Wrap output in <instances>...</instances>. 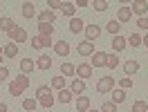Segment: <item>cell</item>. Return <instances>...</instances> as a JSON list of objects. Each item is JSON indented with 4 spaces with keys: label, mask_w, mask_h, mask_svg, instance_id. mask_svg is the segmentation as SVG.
<instances>
[{
    "label": "cell",
    "mask_w": 148,
    "mask_h": 112,
    "mask_svg": "<svg viewBox=\"0 0 148 112\" xmlns=\"http://www.w3.org/2000/svg\"><path fill=\"white\" fill-rule=\"evenodd\" d=\"M43 108H52L56 103V99H54V92H52V87L49 85H38L36 87V96H34Z\"/></svg>",
    "instance_id": "cell-1"
},
{
    "label": "cell",
    "mask_w": 148,
    "mask_h": 112,
    "mask_svg": "<svg viewBox=\"0 0 148 112\" xmlns=\"http://www.w3.org/2000/svg\"><path fill=\"white\" fill-rule=\"evenodd\" d=\"M27 87H29V76L18 72V76L9 83V94L11 96H23V92H25Z\"/></svg>",
    "instance_id": "cell-2"
},
{
    "label": "cell",
    "mask_w": 148,
    "mask_h": 112,
    "mask_svg": "<svg viewBox=\"0 0 148 112\" xmlns=\"http://www.w3.org/2000/svg\"><path fill=\"white\" fill-rule=\"evenodd\" d=\"M114 85H117V81L112 79V76H101L99 81H97V92L99 94H108L114 90Z\"/></svg>",
    "instance_id": "cell-3"
},
{
    "label": "cell",
    "mask_w": 148,
    "mask_h": 112,
    "mask_svg": "<svg viewBox=\"0 0 148 112\" xmlns=\"http://www.w3.org/2000/svg\"><path fill=\"white\" fill-rule=\"evenodd\" d=\"M29 43H32V47H34V49H45V47H54V40H52V38L38 36V34L29 38Z\"/></svg>",
    "instance_id": "cell-4"
},
{
    "label": "cell",
    "mask_w": 148,
    "mask_h": 112,
    "mask_svg": "<svg viewBox=\"0 0 148 112\" xmlns=\"http://www.w3.org/2000/svg\"><path fill=\"white\" fill-rule=\"evenodd\" d=\"M7 36H9V40H11V43H16V45H18V43H25V40H29L27 29H23V27H16L11 34H7Z\"/></svg>",
    "instance_id": "cell-5"
},
{
    "label": "cell",
    "mask_w": 148,
    "mask_h": 112,
    "mask_svg": "<svg viewBox=\"0 0 148 112\" xmlns=\"http://www.w3.org/2000/svg\"><path fill=\"white\" fill-rule=\"evenodd\" d=\"M130 9H132V14H137L139 18H144L146 11H148V2L146 0H132L130 2Z\"/></svg>",
    "instance_id": "cell-6"
},
{
    "label": "cell",
    "mask_w": 148,
    "mask_h": 112,
    "mask_svg": "<svg viewBox=\"0 0 148 112\" xmlns=\"http://www.w3.org/2000/svg\"><path fill=\"white\" fill-rule=\"evenodd\" d=\"M76 79H81V81L92 79V65L90 63H79L76 65Z\"/></svg>",
    "instance_id": "cell-7"
},
{
    "label": "cell",
    "mask_w": 148,
    "mask_h": 112,
    "mask_svg": "<svg viewBox=\"0 0 148 112\" xmlns=\"http://www.w3.org/2000/svg\"><path fill=\"white\" fill-rule=\"evenodd\" d=\"M85 40H90V43H94L97 38L101 36V27L99 25H85Z\"/></svg>",
    "instance_id": "cell-8"
},
{
    "label": "cell",
    "mask_w": 148,
    "mask_h": 112,
    "mask_svg": "<svg viewBox=\"0 0 148 112\" xmlns=\"http://www.w3.org/2000/svg\"><path fill=\"white\" fill-rule=\"evenodd\" d=\"M76 52L81 56H92L97 49H94V43H90V40H81L79 45H76Z\"/></svg>",
    "instance_id": "cell-9"
},
{
    "label": "cell",
    "mask_w": 148,
    "mask_h": 112,
    "mask_svg": "<svg viewBox=\"0 0 148 112\" xmlns=\"http://www.w3.org/2000/svg\"><path fill=\"white\" fill-rule=\"evenodd\" d=\"M18 27L16 23H14V18H9V16H2L0 18V31H5V34H11L14 29Z\"/></svg>",
    "instance_id": "cell-10"
},
{
    "label": "cell",
    "mask_w": 148,
    "mask_h": 112,
    "mask_svg": "<svg viewBox=\"0 0 148 112\" xmlns=\"http://www.w3.org/2000/svg\"><path fill=\"white\" fill-rule=\"evenodd\" d=\"M130 18H132V9H130L128 5H123V7H119V14H117V20H119L121 25H126V23H130Z\"/></svg>",
    "instance_id": "cell-11"
},
{
    "label": "cell",
    "mask_w": 148,
    "mask_h": 112,
    "mask_svg": "<svg viewBox=\"0 0 148 112\" xmlns=\"http://www.w3.org/2000/svg\"><path fill=\"white\" fill-rule=\"evenodd\" d=\"M52 49L56 52V56H67L70 54V43H67V40H56Z\"/></svg>",
    "instance_id": "cell-12"
},
{
    "label": "cell",
    "mask_w": 148,
    "mask_h": 112,
    "mask_svg": "<svg viewBox=\"0 0 148 112\" xmlns=\"http://www.w3.org/2000/svg\"><path fill=\"white\" fill-rule=\"evenodd\" d=\"M106 61H108L106 52H94L92 54V70L94 67H106Z\"/></svg>",
    "instance_id": "cell-13"
},
{
    "label": "cell",
    "mask_w": 148,
    "mask_h": 112,
    "mask_svg": "<svg viewBox=\"0 0 148 112\" xmlns=\"http://www.w3.org/2000/svg\"><path fill=\"white\" fill-rule=\"evenodd\" d=\"M110 45H112V49H114V54H117V52H123V49H126V45H128V38H123V36L119 34V36L112 38Z\"/></svg>",
    "instance_id": "cell-14"
},
{
    "label": "cell",
    "mask_w": 148,
    "mask_h": 112,
    "mask_svg": "<svg viewBox=\"0 0 148 112\" xmlns=\"http://www.w3.org/2000/svg\"><path fill=\"white\" fill-rule=\"evenodd\" d=\"M67 27H70L72 34H81V31L85 29V23L81 18H76V16H74V18H70V25H67Z\"/></svg>",
    "instance_id": "cell-15"
},
{
    "label": "cell",
    "mask_w": 148,
    "mask_h": 112,
    "mask_svg": "<svg viewBox=\"0 0 148 112\" xmlns=\"http://www.w3.org/2000/svg\"><path fill=\"white\" fill-rule=\"evenodd\" d=\"M121 67H123L126 76H132V74H137V72H139V63H137V61H132V58H128Z\"/></svg>",
    "instance_id": "cell-16"
},
{
    "label": "cell",
    "mask_w": 148,
    "mask_h": 112,
    "mask_svg": "<svg viewBox=\"0 0 148 112\" xmlns=\"http://www.w3.org/2000/svg\"><path fill=\"white\" fill-rule=\"evenodd\" d=\"M85 90V81H81V79H72V83H70V92L76 94V96H81Z\"/></svg>",
    "instance_id": "cell-17"
},
{
    "label": "cell",
    "mask_w": 148,
    "mask_h": 112,
    "mask_svg": "<svg viewBox=\"0 0 148 112\" xmlns=\"http://www.w3.org/2000/svg\"><path fill=\"white\" fill-rule=\"evenodd\" d=\"M34 70H36V61H32V58H23V61H20V72H23V74L29 76Z\"/></svg>",
    "instance_id": "cell-18"
},
{
    "label": "cell",
    "mask_w": 148,
    "mask_h": 112,
    "mask_svg": "<svg viewBox=\"0 0 148 112\" xmlns=\"http://www.w3.org/2000/svg\"><path fill=\"white\" fill-rule=\"evenodd\" d=\"M38 23H47V25H54V23H56V14H54V11H49V9L40 11V14H38Z\"/></svg>",
    "instance_id": "cell-19"
},
{
    "label": "cell",
    "mask_w": 148,
    "mask_h": 112,
    "mask_svg": "<svg viewBox=\"0 0 148 112\" xmlns=\"http://www.w3.org/2000/svg\"><path fill=\"white\" fill-rule=\"evenodd\" d=\"M74 74H76V67H74L70 61H65L63 65H61V76H65V79H74Z\"/></svg>",
    "instance_id": "cell-20"
},
{
    "label": "cell",
    "mask_w": 148,
    "mask_h": 112,
    "mask_svg": "<svg viewBox=\"0 0 148 112\" xmlns=\"http://www.w3.org/2000/svg\"><path fill=\"white\" fill-rule=\"evenodd\" d=\"M52 34H54V25H47V23H38V36L52 38Z\"/></svg>",
    "instance_id": "cell-21"
},
{
    "label": "cell",
    "mask_w": 148,
    "mask_h": 112,
    "mask_svg": "<svg viewBox=\"0 0 148 112\" xmlns=\"http://www.w3.org/2000/svg\"><path fill=\"white\" fill-rule=\"evenodd\" d=\"M49 87L52 90H56V92H61V90H65V76H54L52 81H49Z\"/></svg>",
    "instance_id": "cell-22"
},
{
    "label": "cell",
    "mask_w": 148,
    "mask_h": 112,
    "mask_svg": "<svg viewBox=\"0 0 148 112\" xmlns=\"http://www.w3.org/2000/svg\"><path fill=\"white\" fill-rule=\"evenodd\" d=\"M106 29H108V34H112V36H119L121 23L119 20H108V23H106Z\"/></svg>",
    "instance_id": "cell-23"
},
{
    "label": "cell",
    "mask_w": 148,
    "mask_h": 112,
    "mask_svg": "<svg viewBox=\"0 0 148 112\" xmlns=\"http://www.w3.org/2000/svg\"><path fill=\"white\" fill-rule=\"evenodd\" d=\"M90 105H92V101H90L88 96H79V99H76V110L79 112H88Z\"/></svg>",
    "instance_id": "cell-24"
},
{
    "label": "cell",
    "mask_w": 148,
    "mask_h": 112,
    "mask_svg": "<svg viewBox=\"0 0 148 112\" xmlns=\"http://www.w3.org/2000/svg\"><path fill=\"white\" fill-rule=\"evenodd\" d=\"M61 11H63V14L67 16V18H74L76 5H74V2H70V0H67V2H61Z\"/></svg>",
    "instance_id": "cell-25"
},
{
    "label": "cell",
    "mask_w": 148,
    "mask_h": 112,
    "mask_svg": "<svg viewBox=\"0 0 148 112\" xmlns=\"http://www.w3.org/2000/svg\"><path fill=\"white\" fill-rule=\"evenodd\" d=\"M52 67V58L47 54H43V56H38V61H36V70H49Z\"/></svg>",
    "instance_id": "cell-26"
},
{
    "label": "cell",
    "mask_w": 148,
    "mask_h": 112,
    "mask_svg": "<svg viewBox=\"0 0 148 112\" xmlns=\"http://www.w3.org/2000/svg\"><path fill=\"white\" fill-rule=\"evenodd\" d=\"M110 96H112V103H114V105H119V103H123L126 101V90H112L110 92Z\"/></svg>",
    "instance_id": "cell-27"
},
{
    "label": "cell",
    "mask_w": 148,
    "mask_h": 112,
    "mask_svg": "<svg viewBox=\"0 0 148 112\" xmlns=\"http://www.w3.org/2000/svg\"><path fill=\"white\" fill-rule=\"evenodd\" d=\"M5 56H7V58H16V56H18V45H16V43H7V45H5Z\"/></svg>",
    "instance_id": "cell-28"
},
{
    "label": "cell",
    "mask_w": 148,
    "mask_h": 112,
    "mask_svg": "<svg viewBox=\"0 0 148 112\" xmlns=\"http://www.w3.org/2000/svg\"><path fill=\"white\" fill-rule=\"evenodd\" d=\"M20 7H23V16H25V18H34V14H36L34 2H23Z\"/></svg>",
    "instance_id": "cell-29"
},
{
    "label": "cell",
    "mask_w": 148,
    "mask_h": 112,
    "mask_svg": "<svg viewBox=\"0 0 148 112\" xmlns=\"http://www.w3.org/2000/svg\"><path fill=\"white\" fill-rule=\"evenodd\" d=\"M72 96H74V94L70 92L67 87H65V90H61V92L56 94V99H58V103H70V101H72Z\"/></svg>",
    "instance_id": "cell-30"
},
{
    "label": "cell",
    "mask_w": 148,
    "mask_h": 112,
    "mask_svg": "<svg viewBox=\"0 0 148 112\" xmlns=\"http://www.w3.org/2000/svg\"><path fill=\"white\" fill-rule=\"evenodd\" d=\"M121 58L117 54H108V61H106V67H110V70H114V67H119L121 63H119Z\"/></svg>",
    "instance_id": "cell-31"
},
{
    "label": "cell",
    "mask_w": 148,
    "mask_h": 112,
    "mask_svg": "<svg viewBox=\"0 0 148 112\" xmlns=\"http://www.w3.org/2000/svg\"><path fill=\"white\" fill-rule=\"evenodd\" d=\"M36 105H38L36 99H25V101H23V110H25V112H34V110H36Z\"/></svg>",
    "instance_id": "cell-32"
},
{
    "label": "cell",
    "mask_w": 148,
    "mask_h": 112,
    "mask_svg": "<svg viewBox=\"0 0 148 112\" xmlns=\"http://www.w3.org/2000/svg\"><path fill=\"white\" fill-rule=\"evenodd\" d=\"M141 43H144V40H141V34H130L128 36V45L130 47H141Z\"/></svg>",
    "instance_id": "cell-33"
},
{
    "label": "cell",
    "mask_w": 148,
    "mask_h": 112,
    "mask_svg": "<svg viewBox=\"0 0 148 112\" xmlns=\"http://www.w3.org/2000/svg\"><path fill=\"white\" fill-rule=\"evenodd\" d=\"M132 112H148V103L141 101V99L135 101V103H132Z\"/></svg>",
    "instance_id": "cell-34"
},
{
    "label": "cell",
    "mask_w": 148,
    "mask_h": 112,
    "mask_svg": "<svg viewBox=\"0 0 148 112\" xmlns=\"http://www.w3.org/2000/svg\"><path fill=\"white\" fill-rule=\"evenodd\" d=\"M92 7H94L97 11H106L108 7H110V5H108V0H94V2H92Z\"/></svg>",
    "instance_id": "cell-35"
},
{
    "label": "cell",
    "mask_w": 148,
    "mask_h": 112,
    "mask_svg": "<svg viewBox=\"0 0 148 112\" xmlns=\"http://www.w3.org/2000/svg\"><path fill=\"white\" fill-rule=\"evenodd\" d=\"M119 87H121V90H130V87H132V79H130V76L121 79V81H119Z\"/></svg>",
    "instance_id": "cell-36"
},
{
    "label": "cell",
    "mask_w": 148,
    "mask_h": 112,
    "mask_svg": "<svg viewBox=\"0 0 148 112\" xmlns=\"http://www.w3.org/2000/svg\"><path fill=\"white\" fill-rule=\"evenodd\" d=\"M101 112H117V105H114L112 101H106L101 105Z\"/></svg>",
    "instance_id": "cell-37"
},
{
    "label": "cell",
    "mask_w": 148,
    "mask_h": 112,
    "mask_svg": "<svg viewBox=\"0 0 148 112\" xmlns=\"http://www.w3.org/2000/svg\"><path fill=\"white\" fill-rule=\"evenodd\" d=\"M137 27L141 29V31H148V16H144V18L137 20Z\"/></svg>",
    "instance_id": "cell-38"
},
{
    "label": "cell",
    "mask_w": 148,
    "mask_h": 112,
    "mask_svg": "<svg viewBox=\"0 0 148 112\" xmlns=\"http://www.w3.org/2000/svg\"><path fill=\"white\" fill-rule=\"evenodd\" d=\"M47 7H49V11L56 14V9H61V2L58 0H47Z\"/></svg>",
    "instance_id": "cell-39"
},
{
    "label": "cell",
    "mask_w": 148,
    "mask_h": 112,
    "mask_svg": "<svg viewBox=\"0 0 148 112\" xmlns=\"http://www.w3.org/2000/svg\"><path fill=\"white\" fill-rule=\"evenodd\" d=\"M5 79H9V67H0V83H2V81H5Z\"/></svg>",
    "instance_id": "cell-40"
},
{
    "label": "cell",
    "mask_w": 148,
    "mask_h": 112,
    "mask_svg": "<svg viewBox=\"0 0 148 112\" xmlns=\"http://www.w3.org/2000/svg\"><path fill=\"white\" fill-rule=\"evenodd\" d=\"M74 5H76V7H88V5H90V2H88V0H76V2H74Z\"/></svg>",
    "instance_id": "cell-41"
},
{
    "label": "cell",
    "mask_w": 148,
    "mask_h": 112,
    "mask_svg": "<svg viewBox=\"0 0 148 112\" xmlns=\"http://www.w3.org/2000/svg\"><path fill=\"white\" fill-rule=\"evenodd\" d=\"M0 112H7V103H0Z\"/></svg>",
    "instance_id": "cell-42"
},
{
    "label": "cell",
    "mask_w": 148,
    "mask_h": 112,
    "mask_svg": "<svg viewBox=\"0 0 148 112\" xmlns=\"http://www.w3.org/2000/svg\"><path fill=\"white\" fill-rule=\"evenodd\" d=\"M141 40H144V43L148 45V31H146V36H141Z\"/></svg>",
    "instance_id": "cell-43"
},
{
    "label": "cell",
    "mask_w": 148,
    "mask_h": 112,
    "mask_svg": "<svg viewBox=\"0 0 148 112\" xmlns=\"http://www.w3.org/2000/svg\"><path fill=\"white\" fill-rule=\"evenodd\" d=\"M2 52H5V47H2V45H0V56H2Z\"/></svg>",
    "instance_id": "cell-44"
},
{
    "label": "cell",
    "mask_w": 148,
    "mask_h": 112,
    "mask_svg": "<svg viewBox=\"0 0 148 112\" xmlns=\"http://www.w3.org/2000/svg\"><path fill=\"white\" fill-rule=\"evenodd\" d=\"M88 112H101V110H92V108H90V110H88Z\"/></svg>",
    "instance_id": "cell-45"
},
{
    "label": "cell",
    "mask_w": 148,
    "mask_h": 112,
    "mask_svg": "<svg viewBox=\"0 0 148 112\" xmlns=\"http://www.w3.org/2000/svg\"><path fill=\"white\" fill-rule=\"evenodd\" d=\"M0 67H2V56H0Z\"/></svg>",
    "instance_id": "cell-46"
}]
</instances>
